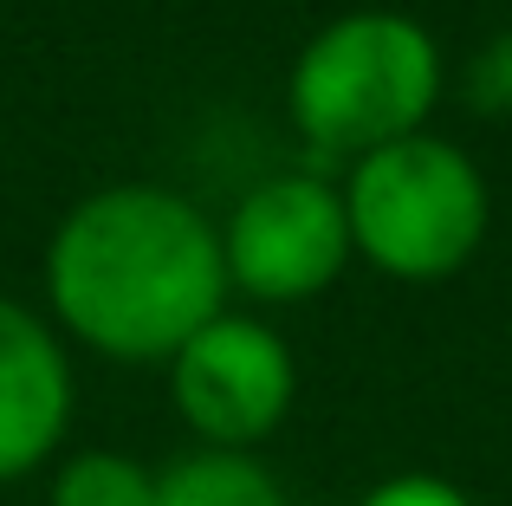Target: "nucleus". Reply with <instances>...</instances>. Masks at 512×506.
I'll return each mask as SVG.
<instances>
[{
  "label": "nucleus",
  "mask_w": 512,
  "mask_h": 506,
  "mask_svg": "<svg viewBox=\"0 0 512 506\" xmlns=\"http://www.w3.org/2000/svg\"><path fill=\"white\" fill-rule=\"evenodd\" d=\"M441 46L422 20L389 7L338 13L299 46L286 78V111L299 137L325 156H370L428 130L441 104Z\"/></svg>",
  "instance_id": "f03ea898"
},
{
  "label": "nucleus",
  "mask_w": 512,
  "mask_h": 506,
  "mask_svg": "<svg viewBox=\"0 0 512 506\" xmlns=\"http://www.w3.org/2000/svg\"><path fill=\"white\" fill-rule=\"evenodd\" d=\"M72 403L78 383L59 325L0 292V487L59 461L72 435Z\"/></svg>",
  "instance_id": "423d86ee"
},
{
  "label": "nucleus",
  "mask_w": 512,
  "mask_h": 506,
  "mask_svg": "<svg viewBox=\"0 0 512 506\" xmlns=\"http://www.w3.org/2000/svg\"><path fill=\"white\" fill-rule=\"evenodd\" d=\"M169 403L195 448L253 455L299 403V357L266 318L221 312L169 357Z\"/></svg>",
  "instance_id": "39448f33"
},
{
  "label": "nucleus",
  "mask_w": 512,
  "mask_h": 506,
  "mask_svg": "<svg viewBox=\"0 0 512 506\" xmlns=\"http://www.w3.org/2000/svg\"><path fill=\"white\" fill-rule=\"evenodd\" d=\"M46 506H156V468L130 448H72L52 461Z\"/></svg>",
  "instance_id": "6e6552de"
},
{
  "label": "nucleus",
  "mask_w": 512,
  "mask_h": 506,
  "mask_svg": "<svg viewBox=\"0 0 512 506\" xmlns=\"http://www.w3.org/2000/svg\"><path fill=\"white\" fill-rule=\"evenodd\" d=\"M52 325L111 364H169L227 312L221 228L163 182H111L46 241Z\"/></svg>",
  "instance_id": "f257e3e1"
},
{
  "label": "nucleus",
  "mask_w": 512,
  "mask_h": 506,
  "mask_svg": "<svg viewBox=\"0 0 512 506\" xmlns=\"http://www.w3.org/2000/svg\"><path fill=\"white\" fill-rule=\"evenodd\" d=\"M350 215L344 189L312 169L266 176L234 202L221 221V266L227 292H247L253 305H305L331 292L350 266Z\"/></svg>",
  "instance_id": "20e7f679"
},
{
  "label": "nucleus",
  "mask_w": 512,
  "mask_h": 506,
  "mask_svg": "<svg viewBox=\"0 0 512 506\" xmlns=\"http://www.w3.org/2000/svg\"><path fill=\"white\" fill-rule=\"evenodd\" d=\"M357 506H474L467 487H454L448 474H428V468H402V474H383Z\"/></svg>",
  "instance_id": "1a4fd4ad"
},
{
  "label": "nucleus",
  "mask_w": 512,
  "mask_h": 506,
  "mask_svg": "<svg viewBox=\"0 0 512 506\" xmlns=\"http://www.w3.org/2000/svg\"><path fill=\"white\" fill-rule=\"evenodd\" d=\"M344 215H350V247L376 273L402 279V286H435L480 253L493 195L461 143L415 130V137L383 143V150L350 163Z\"/></svg>",
  "instance_id": "7ed1b4c3"
},
{
  "label": "nucleus",
  "mask_w": 512,
  "mask_h": 506,
  "mask_svg": "<svg viewBox=\"0 0 512 506\" xmlns=\"http://www.w3.org/2000/svg\"><path fill=\"white\" fill-rule=\"evenodd\" d=\"M156 506H292V494L260 455L188 448L156 468Z\"/></svg>",
  "instance_id": "0eeeda50"
}]
</instances>
